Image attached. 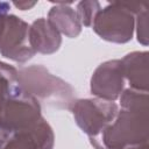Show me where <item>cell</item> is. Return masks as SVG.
<instances>
[{
    "label": "cell",
    "instance_id": "cell-1",
    "mask_svg": "<svg viewBox=\"0 0 149 149\" xmlns=\"http://www.w3.org/2000/svg\"><path fill=\"white\" fill-rule=\"evenodd\" d=\"M121 109L99 136L90 139L94 149H128L148 144V93L125 88L120 95Z\"/></svg>",
    "mask_w": 149,
    "mask_h": 149
},
{
    "label": "cell",
    "instance_id": "cell-2",
    "mask_svg": "<svg viewBox=\"0 0 149 149\" xmlns=\"http://www.w3.org/2000/svg\"><path fill=\"white\" fill-rule=\"evenodd\" d=\"M19 83L27 94L57 108L70 109L76 100L73 87L43 65L22 68L19 71Z\"/></svg>",
    "mask_w": 149,
    "mask_h": 149
},
{
    "label": "cell",
    "instance_id": "cell-3",
    "mask_svg": "<svg viewBox=\"0 0 149 149\" xmlns=\"http://www.w3.org/2000/svg\"><path fill=\"white\" fill-rule=\"evenodd\" d=\"M142 3L112 2L101 8L94 17L92 28L102 40L123 44L133 38L135 29V14Z\"/></svg>",
    "mask_w": 149,
    "mask_h": 149
},
{
    "label": "cell",
    "instance_id": "cell-4",
    "mask_svg": "<svg viewBox=\"0 0 149 149\" xmlns=\"http://www.w3.org/2000/svg\"><path fill=\"white\" fill-rule=\"evenodd\" d=\"M41 119L40 101L21 88L0 112V149L12 136L33 128Z\"/></svg>",
    "mask_w": 149,
    "mask_h": 149
},
{
    "label": "cell",
    "instance_id": "cell-5",
    "mask_svg": "<svg viewBox=\"0 0 149 149\" xmlns=\"http://www.w3.org/2000/svg\"><path fill=\"white\" fill-rule=\"evenodd\" d=\"M77 126L88 136L94 139L111 125L119 111L114 101L99 98L76 99L70 107Z\"/></svg>",
    "mask_w": 149,
    "mask_h": 149
},
{
    "label": "cell",
    "instance_id": "cell-6",
    "mask_svg": "<svg viewBox=\"0 0 149 149\" xmlns=\"http://www.w3.org/2000/svg\"><path fill=\"white\" fill-rule=\"evenodd\" d=\"M0 54L16 63H26L35 51L29 43V24L13 14H6L0 35Z\"/></svg>",
    "mask_w": 149,
    "mask_h": 149
},
{
    "label": "cell",
    "instance_id": "cell-7",
    "mask_svg": "<svg viewBox=\"0 0 149 149\" xmlns=\"http://www.w3.org/2000/svg\"><path fill=\"white\" fill-rule=\"evenodd\" d=\"M91 93L99 99L115 101L125 90V77L121 59H111L101 63L90 80Z\"/></svg>",
    "mask_w": 149,
    "mask_h": 149
},
{
    "label": "cell",
    "instance_id": "cell-8",
    "mask_svg": "<svg viewBox=\"0 0 149 149\" xmlns=\"http://www.w3.org/2000/svg\"><path fill=\"white\" fill-rule=\"evenodd\" d=\"M55 135L42 118L33 128L15 134L1 149H54Z\"/></svg>",
    "mask_w": 149,
    "mask_h": 149
},
{
    "label": "cell",
    "instance_id": "cell-9",
    "mask_svg": "<svg viewBox=\"0 0 149 149\" xmlns=\"http://www.w3.org/2000/svg\"><path fill=\"white\" fill-rule=\"evenodd\" d=\"M29 43L35 54L51 55L59 49L62 36L48 19L40 17L29 26Z\"/></svg>",
    "mask_w": 149,
    "mask_h": 149
},
{
    "label": "cell",
    "instance_id": "cell-10",
    "mask_svg": "<svg viewBox=\"0 0 149 149\" xmlns=\"http://www.w3.org/2000/svg\"><path fill=\"white\" fill-rule=\"evenodd\" d=\"M121 64L129 88L148 93V52L133 51L121 59Z\"/></svg>",
    "mask_w": 149,
    "mask_h": 149
},
{
    "label": "cell",
    "instance_id": "cell-11",
    "mask_svg": "<svg viewBox=\"0 0 149 149\" xmlns=\"http://www.w3.org/2000/svg\"><path fill=\"white\" fill-rule=\"evenodd\" d=\"M48 20L63 35L74 38L81 33V23L76 9L66 2H57L52 6L48 14Z\"/></svg>",
    "mask_w": 149,
    "mask_h": 149
},
{
    "label": "cell",
    "instance_id": "cell-12",
    "mask_svg": "<svg viewBox=\"0 0 149 149\" xmlns=\"http://www.w3.org/2000/svg\"><path fill=\"white\" fill-rule=\"evenodd\" d=\"M20 90L19 71L14 66L0 62V112L6 102Z\"/></svg>",
    "mask_w": 149,
    "mask_h": 149
},
{
    "label": "cell",
    "instance_id": "cell-13",
    "mask_svg": "<svg viewBox=\"0 0 149 149\" xmlns=\"http://www.w3.org/2000/svg\"><path fill=\"white\" fill-rule=\"evenodd\" d=\"M101 9V6L98 1H80L77 5V14L80 20L81 26L84 24L85 27H91L95 15Z\"/></svg>",
    "mask_w": 149,
    "mask_h": 149
},
{
    "label": "cell",
    "instance_id": "cell-14",
    "mask_svg": "<svg viewBox=\"0 0 149 149\" xmlns=\"http://www.w3.org/2000/svg\"><path fill=\"white\" fill-rule=\"evenodd\" d=\"M135 23H136V36L137 41L148 45V5L142 3L140 10L135 14Z\"/></svg>",
    "mask_w": 149,
    "mask_h": 149
},
{
    "label": "cell",
    "instance_id": "cell-15",
    "mask_svg": "<svg viewBox=\"0 0 149 149\" xmlns=\"http://www.w3.org/2000/svg\"><path fill=\"white\" fill-rule=\"evenodd\" d=\"M37 2H27V1H20V2H14V6L17 7L19 9L21 10H27V9H30L33 8Z\"/></svg>",
    "mask_w": 149,
    "mask_h": 149
},
{
    "label": "cell",
    "instance_id": "cell-16",
    "mask_svg": "<svg viewBox=\"0 0 149 149\" xmlns=\"http://www.w3.org/2000/svg\"><path fill=\"white\" fill-rule=\"evenodd\" d=\"M6 14H7V13L0 12V35H1V31H2V27H3V22H5V17H6Z\"/></svg>",
    "mask_w": 149,
    "mask_h": 149
},
{
    "label": "cell",
    "instance_id": "cell-17",
    "mask_svg": "<svg viewBox=\"0 0 149 149\" xmlns=\"http://www.w3.org/2000/svg\"><path fill=\"white\" fill-rule=\"evenodd\" d=\"M128 149H149V146L142 144V146H137V147H133V148H128Z\"/></svg>",
    "mask_w": 149,
    "mask_h": 149
}]
</instances>
